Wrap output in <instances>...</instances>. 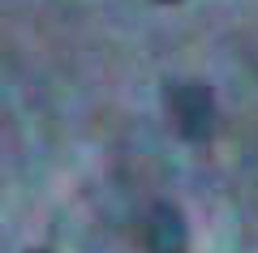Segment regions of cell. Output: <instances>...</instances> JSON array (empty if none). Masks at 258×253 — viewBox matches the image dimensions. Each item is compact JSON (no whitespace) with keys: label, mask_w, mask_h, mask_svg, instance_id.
Wrapping results in <instances>:
<instances>
[{"label":"cell","mask_w":258,"mask_h":253,"mask_svg":"<svg viewBox=\"0 0 258 253\" xmlns=\"http://www.w3.org/2000/svg\"><path fill=\"white\" fill-rule=\"evenodd\" d=\"M168 112L181 137L189 142H207L215 133V95L203 81H172L168 86Z\"/></svg>","instance_id":"cell-1"},{"label":"cell","mask_w":258,"mask_h":253,"mask_svg":"<svg viewBox=\"0 0 258 253\" xmlns=\"http://www.w3.org/2000/svg\"><path fill=\"white\" fill-rule=\"evenodd\" d=\"M189 236H185V219L172 202H159L147 215V253H185Z\"/></svg>","instance_id":"cell-2"},{"label":"cell","mask_w":258,"mask_h":253,"mask_svg":"<svg viewBox=\"0 0 258 253\" xmlns=\"http://www.w3.org/2000/svg\"><path fill=\"white\" fill-rule=\"evenodd\" d=\"M164 5H172V0H164Z\"/></svg>","instance_id":"cell-3"},{"label":"cell","mask_w":258,"mask_h":253,"mask_svg":"<svg viewBox=\"0 0 258 253\" xmlns=\"http://www.w3.org/2000/svg\"><path fill=\"white\" fill-rule=\"evenodd\" d=\"M30 253H35V249H30ZM39 253H43V249H39Z\"/></svg>","instance_id":"cell-4"}]
</instances>
